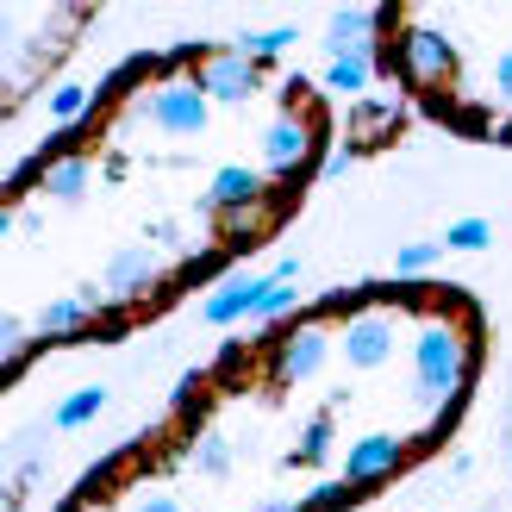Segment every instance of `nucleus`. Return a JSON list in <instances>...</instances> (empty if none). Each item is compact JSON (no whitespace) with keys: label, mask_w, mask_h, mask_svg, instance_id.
Instances as JSON below:
<instances>
[{"label":"nucleus","mask_w":512,"mask_h":512,"mask_svg":"<svg viewBox=\"0 0 512 512\" xmlns=\"http://www.w3.org/2000/svg\"><path fill=\"white\" fill-rule=\"evenodd\" d=\"M413 375H419V394H425L431 406L456 413V400L469 394V375H475V350H469V338H463L450 319L425 325L419 344H413Z\"/></svg>","instance_id":"obj_1"},{"label":"nucleus","mask_w":512,"mask_h":512,"mask_svg":"<svg viewBox=\"0 0 512 512\" xmlns=\"http://www.w3.org/2000/svg\"><path fill=\"white\" fill-rule=\"evenodd\" d=\"M132 113L150 125V132H163V138H200V132H207L213 100H207V88H200L194 75H169V82L144 88L132 100Z\"/></svg>","instance_id":"obj_2"},{"label":"nucleus","mask_w":512,"mask_h":512,"mask_svg":"<svg viewBox=\"0 0 512 512\" xmlns=\"http://www.w3.org/2000/svg\"><path fill=\"white\" fill-rule=\"evenodd\" d=\"M381 69H394L406 88L431 94V88H444L456 75V44L444 32H431V25H406L400 44H394V57H381Z\"/></svg>","instance_id":"obj_3"},{"label":"nucleus","mask_w":512,"mask_h":512,"mask_svg":"<svg viewBox=\"0 0 512 512\" xmlns=\"http://www.w3.org/2000/svg\"><path fill=\"white\" fill-rule=\"evenodd\" d=\"M313 144H319V125L288 107L263 132V163H269V175H300L306 163H313Z\"/></svg>","instance_id":"obj_4"},{"label":"nucleus","mask_w":512,"mask_h":512,"mask_svg":"<svg viewBox=\"0 0 512 512\" xmlns=\"http://www.w3.org/2000/svg\"><path fill=\"white\" fill-rule=\"evenodd\" d=\"M194 82L207 88V100L244 107V100L256 94V57H244V50H207L200 69H194Z\"/></svg>","instance_id":"obj_5"},{"label":"nucleus","mask_w":512,"mask_h":512,"mask_svg":"<svg viewBox=\"0 0 512 512\" xmlns=\"http://www.w3.org/2000/svg\"><path fill=\"white\" fill-rule=\"evenodd\" d=\"M400 463H406V438H394V431H369V438H356L344 450V481L363 494V488H375V481H388Z\"/></svg>","instance_id":"obj_6"},{"label":"nucleus","mask_w":512,"mask_h":512,"mask_svg":"<svg viewBox=\"0 0 512 512\" xmlns=\"http://www.w3.org/2000/svg\"><path fill=\"white\" fill-rule=\"evenodd\" d=\"M388 25H400L394 7H338L325 19V44L331 57H356V50H381L375 32H388Z\"/></svg>","instance_id":"obj_7"},{"label":"nucleus","mask_w":512,"mask_h":512,"mask_svg":"<svg viewBox=\"0 0 512 512\" xmlns=\"http://www.w3.org/2000/svg\"><path fill=\"white\" fill-rule=\"evenodd\" d=\"M325 350H331L325 325H294L288 338H275V381H281V388L313 381V375L325 369Z\"/></svg>","instance_id":"obj_8"},{"label":"nucleus","mask_w":512,"mask_h":512,"mask_svg":"<svg viewBox=\"0 0 512 512\" xmlns=\"http://www.w3.org/2000/svg\"><path fill=\"white\" fill-rule=\"evenodd\" d=\"M269 281H275V275H232V281H219L213 300L200 306V319H207V325H238V319H256V306H263Z\"/></svg>","instance_id":"obj_9"},{"label":"nucleus","mask_w":512,"mask_h":512,"mask_svg":"<svg viewBox=\"0 0 512 512\" xmlns=\"http://www.w3.org/2000/svg\"><path fill=\"white\" fill-rule=\"evenodd\" d=\"M394 350V319L388 313H356L344 325V363L350 369H381Z\"/></svg>","instance_id":"obj_10"},{"label":"nucleus","mask_w":512,"mask_h":512,"mask_svg":"<svg viewBox=\"0 0 512 512\" xmlns=\"http://www.w3.org/2000/svg\"><path fill=\"white\" fill-rule=\"evenodd\" d=\"M100 281H107L113 300H144V294L163 281V263H157V250H119Z\"/></svg>","instance_id":"obj_11"},{"label":"nucleus","mask_w":512,"mask_h":512,"mask_svg":"<svg viewBox=\"0 0 512 512\" xmlns=\"http://www.w3.org/2000/svg\"><path fill=\"white\" fill-rule=\"evenodd\" d=\"M207 200H213L219 213H244V207H263V175H256V169H244V163H232V169H219V175H213Z\"/></svg>","instance_id":"obj_12"},{"label":"nucleus","mask_w":512,"mask_h":512,"mask_svg":"<svg viewBox=\"0 0 512 512\" xmlns=\"http://www.w3.org/2000/svg\"><path fill=\"white\" fill-rule=\"evenodd\" d=\"M88 182H94V163H88V157H63V163L38 169V188H44L50 200H82Z\"/></svg>","instance_id":"obj_13"},{"label":"nucleus","mask_w":512,"mask_h":512,"mask_svg":"<svg viewBox=\"0 0 512 512\" xmlns=\"http://www.w3.org/2000/svg\"><path fill=\"white\" fill-rule=\"evenodd\" d=\"M94 325V300H50L38 313V338H75Z\"/></svg>","instance_id":"obj_14"},{"label":"nucleus","mask_w":512,"mask_h":512,"mask_svg":"<svg viewBox=\"0 0 512 512\" xmlns=\"http://www.w3.org/2000/svg\"><path fill=\"white\" fill-rule=\"evenodd\" d=\"M375 69H381V57H375V50H356V57H331V69H325V88H331V94H363V88L375 82Z\"/></svg>","instance_id":"obj_15"},{"label":"nucleus","mask_w":512,"mask_h":512,"mask_svg":"<svg viewBox=\"0 0 512 512\" xmlns=\"http://www.w3.org/2000/svg\"><path fill=\"white\" fill-rule=\"evenodd\" d=\"M100 406H107V388H75L50 419H57V431H82L88 419H100Z\"/></svg>","instance_id":"obj_16"},{"label":"nucleus","mask_w":512,"mask_h":512,"mask_svg":"<svg viewBox=\"0 0 512 512\" xmlns=\"http://www.w3.org/2000/svg\"><path fill=\"white\" fill-rule=\"evenodd\" d=\"M94 107H100V100H94V88H82V82H63L57 94H50V119H57V125H82Z\"/></svg>","instance_id":"obj_17"},{"label":"nucleus","mask_w":512,"mask_h":512,"mask_svg":"<svg viewBox=\"0 0 512 512\" xmlns=\"http://www.w3.org/2000/svg\"><path fill=\"white\" fill-rule=\"evenodd\" d=\"M300 32H294V25H275V32H250L238 50H244V57H256V63H269V57H281V50H288Z\"/></svg>","instance_id":"obj_18"},{"label":"nucleus","mask_w":512,"mask_h":512,"mask_svg":"<svg viewBox=\"0 0 512 512\" xmlns=\"http://www.w3.org/2000/svg\"><path fill=\"white\" fill-rule=\"evenodd\" d=\"M325 450H331V413H319L313 425L300 431V450H294V463H325Z\"/></svg>","instance_id":"obj_19"},{"label":"nucleus","mask_w":512,"mask_h":512,"mask_svg":"<svg viewBox=\"0 0 512 512\" xmlns=\"http://www.w3.org/2000/svg\"><path fill=\"white\" fill-rule=\"evenodd\" d=\"M488 238H494V225H488V219H456L450 232H444L450 250H488Z\"/></svg>","instance_id":"obj_20"},{"label":"nucleus","mask_w":512,"mask_h":512,"mask_svg":"<svg viewBox=\"0 0 512 512\" xmlns=\"http://www.w3.org/2000/svg\"><path fill=\"white\" fill-rule=\"evenodd\" d=\"M294 281H269V294H263V306H256V319H263V325H275V319H288L294 313Z\"/></svg>","instance_id":"obj_21"},{"label":"nucleus","mask_w":512,"mask_h":512,"mask_svg":"<svg viewBox=\"0 0 512 512\" xmlns=\"http://www.w3.org/2000/svg\"><path fill=\"white\" fill-rule=\"evenodd\" d=\"M344 506H356V488H350V481H325V488L306 494V512H344Z\"/></svg>","instance_id":"obj_22"},{"label":"nucleus","mask_w":512,"mask_h":512,"mask_svg":"<svg viewBox=\"0 0 512 512\" xmlns=\"http://www.w3.org/2000/svg\"><path fill=\"white\" fill-rule=\"evenodd\" d=\"M431 263H438V244H406V250L394 256V275H425Z\"/></svg>","instance_id":"obj_23"},{"label":"nucleus","mask_w":512,"mask_h":512,"mask_svg":"<svg viewBox=\"0 0 512 512\" xmlns=\"http://www.w3.org/2000/svg\"><path fill=\"white\" fill-rule=\"evenodd\" d=\"M194 463L207 469V475H225V469H232V450H225V438H200V450H194Z\"/></svg>","instance_id":"obj_24"},{"label":"nucleus","mask_w":512,"mask_h":512,"mask_svg":"<svg viewBox=\"0 0 512 512\" xmlns=\"http://www.w3.org/2000/svg\"><path fill=\"white\" fill-rule=\"evenodd\" d=\"M0 356H7V369H19V356H25V325L19 319H0Z\"/></svg>","instance_id":"obj_25"},{"label":"nucleus","mask_w":512,"mask_h":512,"mask_svg":"<svg viewBox=\"0 0 512 512\" xmlns=\"http://www.w3.org/2000/svg\"><path fill=\"white\" fill-rule=\"evenodd\" d=\"M494 100H500V107H512V50H500V57H494Z\"/></svg>","instance_id":"obj_26"},{"label":"nucleus","mask_w":512,"mask_h":512,"mask_svg":"<svg viewBox=\"0 0 512 512\" xmlns=\"http://www.w3.org/2000/svg\"><path fill=\"white\" fill-rule=\"evenodd\" d=\"M350 163H356V150H331V157L319 163V175H325V182H338V175H350Z\"/></svg>","instance_id":"obj_27"},{"label":"nucleus","mask_w":512,"mask_h":512,"mask_svg":"<svg viewBox=\"0 0 512 512\" xmlns=\"http://www.w3.org/2000/svg\"><path fill=\"white\" fill-rule=\"evenodd\" d=\"M394 119H400L394 100H388V107H369V113H363V132H381V125H394Z\"/></svg>","instance_id":"obj_28"},{"label":"nucleus","mask_w":512,"mask_h":512,"mask_svg":"<svg viewBox=\"0 0 512 512\" xmlns=\"http://www.w3.org/2000/svg\"><path fill=\"white\" fill-rule=\"evenodd\" d=\"M138 512H188V506H182V500H169V494H144Z\"/></svg>","instance_id":"obj_29"},{"label":"nucleus","mask_w":512,"mask_h":512,"mask_svg":"<svg viewBox=\"0 0 512 512\" xmlns=\"http://www.w3.org/2000/svg\"><path fill=\"white\" fill-rule=\"evenodd\" d=\"M263 512H306V506H300V500H269Z\"/></svg>","instance_id":"obj_30"},{"label":"nucleus","mask_w":512,"mask_h":512,"mask_svg":"<svg viewBox=\"0 0 512 512\" xmlns=\"http://www.w3.org/2000/svg\"><path fill=\"white\" fill-rule=\"evenodd\" d=\"M506 444H512V413H506Z\"/></svg>","instance_id":"obj_31"}]
</instances>
